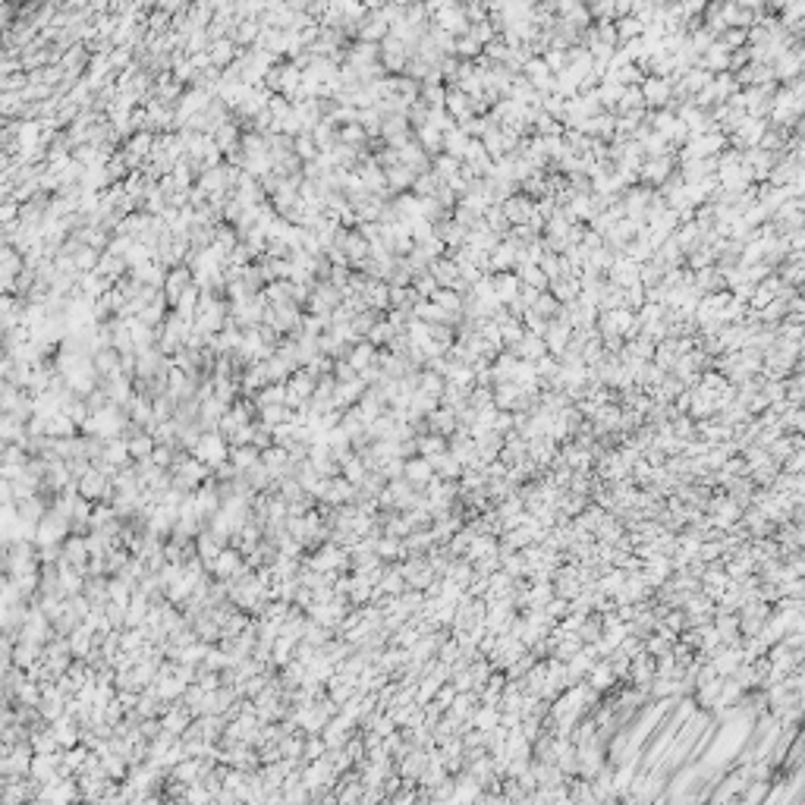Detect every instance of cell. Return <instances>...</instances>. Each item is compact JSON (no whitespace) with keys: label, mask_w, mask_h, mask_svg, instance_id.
Instances as JSON below:
<instances>
[{"label":"cell","mask_w":805,"mask_h":805,"mask_svg":"<svg viewBox=\"0 0 805 805\" xmlns=\"http://www.w3.org/2000/svg\"><path fill=\"white\" fill-rule=\"evenodd\" d=\"M227 460H230V466L242 475V472H249L255 462H258V450H255L252 444H249V447H230V456H227Z\"/></svg>","instance_id":"obj_25"},{"label":"cell","mask_w":805,"mask_h":805,"mask_svg":"<svg viewBox=\"0 0 805 805\" xmlns=\"http://www.w3.org/2000/svg\"><path fill=\"white\" fill-rule=\"evenodd\" d=\"M491 431L500 434V438H507V434H513V412H494V422H491Z\"/></svg>","instance_id":"obj_38"},{"label":"cell","mask_w":805,"mask_h":805,"mask_svg":"<svg viewBox=\"0 0 805 805\" xmlns=\"http://www.w3.org/2000/svg\"><path fill=\"white\" fill-rule=\"evenodd\" d=\"M394 334H396V330L390 328V324H387V321H384V318H381L378 324H374V328L368 330V337H365V340L374 346V350H384V346H387L390 340H394Z\"/></svg>","instance_id":"obj_31"},{"label":"cell","mask_w":805,"mask_h":805,"mask_svg":"<svg viewBox=\"0 0 805 805\" xmlns=\"http://www.w3.org/2000/svg\"><path fill=\"white\" fill-rule=\"evenodd\" d=\"M642 101H645V111H661L673 101V82L670 79H661V76H645L639 85Z\"/></svg>","instance_id":"obj_2"},{"label":"cell","mask_w":805,"mask_h":805,"mask_svg":"<svg viewBox=\"0 0 805 805\" xmlns=\"http://www.w3.org/2000/svg\"><path fill=\"white\" fill-rule=\"evenodd\" d=\"M607 284L620 286V290H629V286L639 284V264L629 258H623V255H617L611 264V271H607Z\"/></svg>","instance_id":"obj_8"},{"label":"cell","mask_w":805,"mask_h":805,"mask_svg":"<svg viewBox=\"0 0 805 805\" xmlns=\"http://www.w3.org/2000/svg\"><path fill=\"white\" fill-rule=\"evenodd\" d=\"M466 145H469V139L460 133V126L456 129H450V133H444V151L440 155H450V157H456L462 164V151H466Z\"/></svg>","instance_id":"obj_27"},{"label":"cell","mask_w":805,"mask_h":805,"mask_svg":"<svg viewBox=\"0 0 805 805\" xmlns=\"http://www.w3.org/2000/svg\"><path fill=\"white\" fill-rule=\"evenodd\" d=\"M13 497H16L13 485H10L7 478H0V507H10V503H13Z\"/></svg>","instance_id":"obj_40"},{"label":"cell","mask_w":805,"mask_h":805,"mask_svg":"<svg viewBox=\"0 0 805 805\" xmlns=\"http://www.w3.org/2000/svg\"><path fill=\"white\" fill-rule=\"evenodd\" d=\"M192 456L205 466V469H217V466H224V460L230 456V447H227V440L217 431H201L199 444L192 447Z\"/></svg>","instance_id":"obj_1"},{"label":"cell","mask_w":805,"mask_h":805,"mask_svg":"<svg viewBox=\"0 0 805 805\" xmlns=\"http://www.w3.org/2000/svg\"><path fill=\"white\" fill-rule=\"evenodd\" d=\"M101 460H104L107 466H113V469L126 466V462H129V447H126V440H123V438L104 440V453H101Z\"/></svg>","instance_id":"obj_23"},{"label":"cell","mask_w":805,"mask_h":805,"mask_svg":"<svg viewBox=\"0 0 805 805\" xmlns=\"http://www.w3.org/2000/svg\"><path fill=\"white\" fill-rule=\"evenodd\" d=\"M500 211H503V217H507L510 227H525L532 217H535V201L525 199L522 192H516V195H510V199L500 205Z\"/></svg>","instance_id":"obj_5"},{"label":"cell","mask_w":805,"mask_h":805,"mask_svg":"<svg viewBox=\"0 0 805 805\" xmlns=\"http://www.w3.org/2000/svg\"><path fill=\"white\" fill-rule=\"evenodd\" d=\"M365 384L362 381H350V384H337L334 387V409H340V412H346V409H352L359 400H362V394H365Z\"/></svg>","instance_id":"obj_15"},{"label":"cell","mask_w":805,"mask_h":805,"mask_svg":"<svg viewBox=\"0 0 805 805\" xmlns=\"http://www.w3.org/2000/svg\"><path fill=\"white\" fill-rule=\"evenodd\" d=\"M677 805H689V802H677Z\"/></svg>","instance_id":"obj_42"},{"label":"cell","mask_w":805,"mask_h":805,"mask_svg":"<svg viewBox=\"0 0 805 805\" xmlns=\"http://www.w3.org/2000/svg\"><path fill=\"white\" fill-rule=\"evenodd\" d=\"M186 723H189V711L170 708V711H167V717H164V730L167 733H183V730H186Z\"/></svg>","instance_id":"obj_35"},{"label":"cell","mask_w":805,"mask_h":805,"mask_svg":"<svg viewBox=\"0 0 805 805\" xmlns=\"http://www.w3.org/2000/svg\"><path fill=\"white\" fill-rule=\"evenodd\" d=\"M67 529H69V522L63 519V516H60V513H47V516H41V522H38L35 541H38V545H45V547H57V541L67 535Z\"/></svg>","instance_id":"obj_6"},{"label":"cell","mask_w":805,"mask_h":805,"mask_svg":"<svg viewBox=\"0 0 805 805\" xmlns=\"http://www.w3.org/2000/svg\"><path fill=\"white\" fill-rule=\"evenodd\" d=\"M91 365H95V374L101 381H111V378H120V352L117 350H101L91 356Z\"/></svg>","instance_id":"obj_18"},{"label":"cell","mask_w":805,"mask_h":805,"mask_svg":"<svg viewBox=\"0 0 805 805\" xmlns=\"http://www.w3.org/2000/svg\"><path fill=\"white\" fill-rule=\"evenodd\" d=\"M107 485H111V478L101 475L98 469H89L82 478H79V497L82 500H98L101 494H107Z\"/></svg>","instance_id":"obj_17"},{"label":"cell","mask_w":805,"mask_h":805,"mask_svg":"<svg viewBox=\"0 0 805 805\" xmlns=\"http://www.w3.org/2000/svg\"><path fill=\"white\" fill-rule=\"evenodd\" d=\"M425 425H428V431L431 434H440V438H450V434L456 431V416L450 409H444V406H438V409L431 412V416L425 418Z\"/></svg>","instance_id":"obj_19"},{"label":"cell","mask_w":805,"mask_h":805,"mask_svg":"<svg viewBox=\"0 0 805 805\" xmlns=\"http://www.w3.org/2000/svg\"><path fill=\"white\" fill-rule=\"evenodd\" d=\"M126 447H129V456H133V460H139V462L151 460V453H155V438H151L148 431H139L126 440Z\"/></svg>","instance_id":"obj_24"},{"label":"cell","mask_w":805,"mask_h":805,"mask_svg":"<svg viewBox=\"0 0 805 805\" xmlns=\"http://www.w3.org/2000/svg\"><path fill=\"white\" fill-rule=\"evenodd\" d=\"M192 286V274H189L186 264H177V268L167 271L164 277V286H161V293H164V302L167 306H177V299L183 296V293Z\"/></svg>","instance_id":"obj_7"},{"label":"cell","mask_w":805,"mask_h":805,"mask_svg":"<svg viewBox=\"0 0 805 805\" xmlns=\"http://www.w3.org/2000/svg\"><path fill=\"white\" fill-rule=\"evenodd\" d=\"M444 111H447V117H453V123H462V120L472 117L469 98L462 95L460 89H447V98H444Z\"/></svg>","instance_id":"obj_20"},{"label":"cell","mask_w":805,"mask_h":805,"mask_svg":"<svg viewBox=\"0 0 805 805\" xmlns=\"http://www.w3.org/2000/svg\"><path fill=\"white\" fill-rule=\"evenodd\" d=\"M211 569H214L220 579H239L242 576V563H239V554H233V551H220L217 554V560L211 563Z\"/></svg>","instance_id":"obj_22"},{"label":"cell","mask_w":805,"mask_h":805,"mask_svg":"<svg viewBox=\"0 0 805 805\" xmlns=\"http://www.w3.org/2000/svg\"><path fill=\"white\" fill-rule=\"evenodd\" d=\"M409 286L416 290V296H418V299H431L434 293L440 290V286L434 284V277L428 274V268H425V271H418V274H412V284H409Z\"/></svg>","instance_id":"obj_29"},{"label":"cell","mask_w":805,"mask_h":805,"mask_svg":"<svg viewBox=\"0 0 805 805\" xmlns=\"http://www.w3.org/2000/svg\"><path fill=\"white\" fill-rule=\"evenodd\" d=\"M541 60H545V67L551 69V76H557L560 69H567V51H545Z\"/></svg>","instance_id":"obj_39"},{"label":"cell","mask_w":805,"mask_h":805,"mask_svg":"<svg viewBox=\"0 0 805 805\" xmlns=\"http://www.w3.org/2000/svg\"><path fill=\"white\" fill-rule=\"evenodd\" d=\"M346 365L352 368V372H365V368H372L374 365V359H378V350H374L368 340H359V343H352L350 350H346Z\"/></svg>","instance_id":"obj_12"},{"label":"cell","mask_w":805,"mask_h":805,"mask_svg":"<svg viewBox=\"0 0 805 805\" xmlns=\"http://www.w3.org/2000/svg\"><path fill=\"white\" fill-rule=\"evenodd\" d=\"M205 54H208V63H211V67L224 73L233 60H236V45H233L230 38H220V41H211Z\"/></svg>","instance_id":"obj_16"},{"label":"cell","mask_w":805,"mask_h":805,"mask_svg":"<svg viewBox=\"0 0 805 805\" xmlns=\"http://www.w3.org/2000/svg\"><path fill=\"white\" fill-rule=\"evenodd\" d=\"M13 214H16V205H3V208H0V220H10Z\"/></svg>","instance_id":"obj_41"},{"label":"cell","mask_w":805,"mask_h":805,"mask_svg":"<svg viewBox=\"0 0 805 805\" xmlns=\"http://www.w3.org/2000/svg\"><path fill=\"white\" fill-rule=\"evenodd\" d=\"M547 293L554 296V302L557 306H569V302H576L582 293L579 286V277H557V280H551L547 284Z\"/></svg>","instance_id":"obj_13"},{"label":"cell","mask_w":805,"mask_h":805,"mask_svg":"<svg viewBox=\"0 0 805 805\" xmlns=\"http://www.w3.org/2000/svg\"><path fill=\"white\" fill-rule=\"evenodd\" d=\"M412 135H416L418 148L425 151L428 157H438L440 151H444V133H438L434 126H422V129H412Z\"/></svg>","instance_id":"obj_21"},{"label":"cell","mask_w":805,"mask_h":805,"mask_svg":"<svg viewBox=\"0 0 805 805\" xmlns=\"http://www.w3.org/2000/svg\"><path fill=\"white\" fill-rule=\"evenodd\" d=\"M41 513H45V510H41V503H38L35 497H25L23 503H19V513H16V516H19L23 522H32V525H35V519Z\"/></svg>","instance_id":"obj_37"},{"label":"cell","mask_w":805,"mask_h":805,"mask_svg":"<svg viewBox=\"0 0 805 805\" xmlns=\"http://www.w3.org/2000/svg\"><path fill=\"white\" fill-rule=\"evenodd\" d=\"M453 57L456 60H478L481 57V45H478L475 38L472 35H462V38H456V45H453Z\"/></svg>","instance_id":"obj_28"},{"label":"cell","mask_w":805,"mask_h":805,"mask_svg":"<svg viewBox=\"0 0 805 805\" xmlns=\"http://www.w3.org/2000/svg\"><path fill=\"white\" fill-rule=\"evenodd\" d=\"M472 721L478 723V730H481V733H491V730H497V727H500V711L491 708V705H485V708H475Z\"/></svg>","instance_id":"obj_30"},{"label":"cell","mask_w":805,"mask_h":805,"mask_svg":"<svg viewBox=\"0 0 805 805\" xmlns=\"http://www.w3.org/2000/svg\"><path fill=\"white\" fill-rule=\"evenodd\" d=\"M428 23H434L438 29H444L453 38H462L469 32V19L462 13V3H440V10L434 13V19H428Z\"/></svg>","instance_id":"obj_4"},{"label":"cell","mask_w":805,"mask_h":805,"mask_svg":"<svg viewBox=\"0 0 805 805\" xmlns=\"http://www.w3.org/2000/svg\"><path fill=\"white\" fill-rule=\"evenodd\" d=\"M503 352H510V356L519 359V362H538L541 356H547V346H545V340H541V337L522 334L519 343L510 346V350H503Z\"/></svg>","instance_id":"obj_10"},{"label":"cell","mask_w":805,"mask_h":805,"mask_svg":"<svg viewBox=\"0 0 805 805\" xmlns=\"http://www.w3.org/2000/svg\"><path fill=\"white\" fill-rule=\"evenodd\" d=\"M491 290H494V296L500 299V306H507V302H513V299L519 296L522 284L513 271H507V274H491Z\"/></svg>","instance_id":"obj_14"},{"label":"cell","mask_w":805,"mask_h":805,"mask_svg":"<svg viewBox=\"0 0 805 805\" xmlns=\"http://www.w3.org/2000/svg\"><path fill=\"white\" fill-rule=\"evenodd\" d=\"M519 76H525V79H529V82L535 85V82H541V79H547V76H551V69L545 67V60H541V57H532L529 63L522 67V73H519Z\"/></svg>","instance_id":"obj_34"},{"label":"cell","mask_w":805,"mask_h":805,"mask_svg":"<svg viewBox=\"0 0 805 805\" xmlns=\"http://www.w3.org/2000/svg\"><path fill=\"white\" fill-rule=\"evenodd\" d=\"M677 170V157L673 155H664V157H645L639 167V186H648V189H657L664 183V179L670 177V173Z\"/></svg>","instance_id":"obj_3"},{"label":"cell","mask_w":805,"mask_h":805,"mask_svg":"<svg viewBox=\"0 0 805 805\" xmlns=\"http://www.w3.org/2000/svg\"><path fill=\"white\" fill-rule=\"evenodd\" d=\"M85 557H89V541L85 538H73V541H67V554H63V563H85Z\"/></svg>","instance_id":"obj_33"},{"label":"cell","mask_w":805,"mask_h":805,"mask_svg":"<svg viewBox=\"0 0 805 805\" xmlns=\"http://www.w3.org/2000/svg\"><path fill=\"white\" fill-rule=\"evenodd\" d=\"M529 312H535L538 318H545V321H554V318H557V312H560V306L554 302L551 293H541V296L535 299V306H532Z\"/></svg>","instance_id":"obj_32"},{"label":"cell","mask_w":805,"mask_h":805,"mask_svg":"<svg viewBox=\"0 0 805 805\" xmlns=\"http://www.w3.org/2000/svg\"><path fill=\"white\" fill-rule=\"evenodd\" d=\"M444 384H447V381L440 378V374H431V372H425V368H422V374H418V390H416V394L431 396V400H440V394H444Z\"/></svg>","instance_id":"obj_26"},{"label":"cell","mask_w":805,"mask_h":805,"mask_svg":"<svg viewBox=\"0 0 805 805\" xmlns=\"http://www.w3.org/2000/svg\"><path fill=\"white\" fill-rule=\"evenodd\" d=\"M802 466H805V450H793V453L780 462V472L783 475H802Z\"/></svg>","instance_id":"obj_36"},{"label":"cell","mask_w":805,"mask_h":805,"mask_svg":"<svg viewBox=\"0 0 805 805\" xmlns=\"http://www.w3.org/2000/svg\"><path fill=\"white\" fill-rule=\"evenodd\" d=\"M569 334H573V328H569L567 321H547V330H545V346H547V356H554V359H560V352L567 350V343H569Z\"/></svg>","instance_id":"obj_9"},{"label":"cell","mask_w":805,"mask_h":805,"mask_svg":"<svg viewBox=\"0 0 805 805\" xmlns=\"http://www.w3.org/2000/svg\"><path fill=\"white\" fill-rule=\"evenodd\" d=\"M402 478H406V481H409L416 491H418V488H428V481L434 478L431 462L422 460V456H412V460L402 462Z\"/></svg>","instance_id":"obj_11"}]
</instances>
